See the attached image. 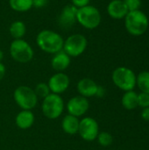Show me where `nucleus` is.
Segmentation results:
<instances>
[{
  "instance_id": "obj_1",
  "label": "nucleus",
  "mask_w": 149,
  "mask_h": 150,
  "mask_svg": "<svg viewBox=\"0 0 149 150\" xmlns=\"http://www.w3.org/2000/svg\"><path fill=\"white\" fill-rule=\"evenodd\" d=\"M36 43L42 51L54 54L62 50L64 40L58 33L46 29L38 33L36 37Z\"/></svg>"
},
{
  "instance_id": "obj_2",
  "label": "nucleus",
  "mask_w": 149,
  "mask_h": 150,
  "mask_svg": "<svg viewBox=\"0 0 149 150\" xmlns=\"http://www.w3.org/2000/svg\"><path fill=\"white\" fill-rule=\"evenodd\" d=\"M125 25L127 32L133 36H141L148 27V18L141 10L128 11L125 17Z\"/></svg>"
},
{
  "instance_id": "obj_3",
  "label": "nucleus",
  "mask_w": 149,
  "mask_h": 150,
  "mask_svg": "<svg viewBox=\"0 0 149 150\" xmlns=\"http://www.w3.org/2000/svg\"><path fill=\"white\" fill-rule=\"evenodd\" d=\"M65 103L61 95L50 93L45 98L41 104L43 115L49 120H56L61 117L64 112Z\"/></svg>"
},
{
  "instance_id": "obj_4",
  "label": "nucleus",
  "mask_w": 149,
  "mask_h": 150,
  "mask_svg": "<svg viewBox=\"0 0 149 150\" xmlns=\"http://www.w3.org/2000/svg\"><path fill=\"white\" fill-rule=\"evenodd\" d=\"M136 78L137 76L135 73L131 69L126 67L117 68L112 75L113 83L125 92L134 90L136 87Z\"/></svg>"
},
{
  "instance_id": "obj_5",
  "label": "nucleus",
  "mask_w": 149,
  "mask_h": 150,
  "mask_svg": "<svg viewBox=\"0 0 149 150\" xmlns=\"http://www.w3.org/2000/svg\"><path fill=\"white\" fill-rule=\"evenodd\" d=\"M76 22L86 29H95L101 23V13L97 8L89 4L77 10Z\"/></svg>"
},
{
  "instance_id": "obj_6",
  "label": "nucleus",
  "mask_w": 149,
  "mask_h": 150,
  "mask_svg": "<svg viewBox=\"0 0 149 150\" xmlns=\"http://www.w3.org/2000/svg\"><path fill=\"white\" fill-rule=\"evenodd\" d=\"M13 98L15 103L21 110L32 111L38 104V97L33 89L21 85L15 89L13 92Z\"/></svg>"
},
{
  "instance_id": "obj_7",
  "label": "nucleus",
  "mask_w": 149,
  "mask_h": 150,
  "mask_svg": "<svg viewBox=\"0 0 149 150\" xmlns=\"http://www.w3.org/2000/svg\"><path fill=\"white\" fill-rule=\"evenodd\" d=\"M10 54L14 61L19 63H27L33 58V49L23 39L14 40L10 45Z\"/></svg>"
},
{
  "instance_id": "obj_8",
  "label": "nucleus",
  "mask_w": 149,
  "mask_h": 150,
  "mask_svg": "<svg viewBox=\"0 0 149 150\" xmlns=\"http://www.w3.org/2000/svg\"><path fill=\"white\" fill-rule=\"evenodd\" d=\"M87 45L88 41L84 35L81 33H74L64 40L62 50L70 57H77L84 53Z\"/></svg>"
},
{
  "instance_id": "obj_9",
  "label": "nucleus",
  "mask_w": 149,
  "mask_h": 150,
  "mask_svg": "<svg viewBox=\"0 0 149 150\" xmlns=\"http://www.w3.org/2000/svg\"><path fill=\"white\" fill-rule=\"evenodd\" d=\"M78 134L85 142H93L97 140L99 134V126L97 121L91 117H85L80 120Z\"/></svg>"
},
{
  "instance_id": "obj_10",
  "label": "nucleus",
  "mask_w": 149,
  "mask_h": 150,
  "mask_svg": "<svg viewBox=\"0 0 149 150\" xmlns=\"http://www.w3.org/2000/svg\"><path fill=\"white\" fill-rule=\"evenodd\" d=\"M89 108H90V102L88 98L80 95L71 98L66 105L68 114L73 115L77 118L85 115L86 112L89 111Z\"/></svg>"
},
{
  "instance_id": "obj_11",
  "label": "nucleus",
  "mask_w": 149,
  "mask_h": 150,
  "mask_svg": "<svg viewBox=\"0 0 149 150\" xmlns=\"http://www.w3.org/2000/svg\"><path fill=\"white\" fill-rule=\"evenodd\" d=\"M51 93L61 95L64 93L70 85V79L64 72H56L47 82Z\"/></svg>"
},
{
  "instance_id": "obj_12",
  "label": "nucleus",
  "mask_w": 149,
  "mask_h": 150,
  "mask_svg": "<svg viewBox=\"0 0 149 150\" xmlns=\"http://www.w3.org/2000/svg\"><path fill=\"white\" fill-rule=\"evenodd\" d=\"M77 8L73 4H67L64 6L59 16V25L62 28H69L75 25L76 22V13Z\"/></svg>"
},
{
  "instance_id": "obj_13",
  "label": "nucleus",
  "mask_w": 149,
  "mask_h": 150,
  "mask_svg": "<svg viewBox=\"0 0 149 150\" xmlns=\"http://www.w3.org/2000/svg\"><path fill=\"white\" fill-rule=\"evenodd\" d=\"M98 84L92 80L91 78H82L76 85V90L80 96H83L86 98L96 97L97 91Z\"/></svg>"
},
{
  "instance_id": "obj_14",
  "label": "nucleus",
  "mask_w": 149,
  "mask_h": 150,
  "mask_svg": "<svg viewBox=\"0 0 149 150\" xmlns=\"http://www.w3.org/2000/svg\"><path fill=\"white\" fill-rule=\"evenodd\" d=\"M71 63V57L63 50H61L54 54L51 59V66L56 72H63Z\"/></svg>"
},
{
  "instance_id": "obj_15",
  "label": "nucleus",
  "mask_w": 149,
  "mask_h": 150,
  "mask_svg": "<svg viewBox=\"0 0 149 150\" xmlns=\"http://www.w3.org/2000/svg\"><path fill=\"white\" fill-rule=\"evenodd\" d=\"M107 12L112 18L121 19L126 16L128 13V9L123 0H112L107 6Z\"/></svg>"
},
{
  "instance_id": "obj_16",
  "label": "nucleus",
  "mask_w": 149,
  "mask_h": 150,
  "mask_svg": "<svg viewBox=\"0 0 149 150\" xmlns=\"http://www.w3.org/2000/svg\"><path fill=\"white\" fill-rule=\"evenodd\" d=\"M35 121V116L30 110H21L15 118L16 126L22 130L29 129L32 127Z\"/></svg>"
},
{
  "instance_id": "obj_17",
  "label": "nucleus",
  "mask_w": 149,
  "mask_h": 150,
  "mask_svg": "<svg viewBox=\"0 0 149 150\" xmlns=\"http://www.w3.org/2000/svg\"><path fill=\"white\" fill-rule=\"evenodd\" d=\"M80 120L77 117H75L70 114H67L63 117L61 120V129L62 131L69 135H75L78 134Z\"/></svg>"
},
{
  "instance_id": "obj_18",
  "label": "nucleus",
  "mask_w": 149,
  "mask_h": 150,
  "mask_svg": "<svg viewBox=\"0 0 149 150\" xmlns=\"http://www.w3.org/2000/svg\"><path fill=\"white\" fill-rule=\"evenodd\" d=\"M121 104L126 110H134L138 107V93L134 91H126L122 96Z\"/></svg>"
},
{
  "instance_id": "obj_19",
  "label": "nucleus",
  "mask_w": 149,
  "mask_h": 150,
  "mask_svg": "<svg viewBox=\"0 0 149 150\" xmlns=\"http://www.w3.org/2000/svg\"><path fill=\"white\" fill-rule=\"evenodd\" d=\"M9 32L11 37L14 38V40L22 39L25 34L26 26L24 22L20 20H16L11 24L9 27Z\"/></svg>"
},
{
  "instance_id": "obj_20",
  "label": "nucleus",
  "mask_w": 149,
  "mask_h": 150,
  "mask_svg": "<svg viewBox=\"0 0 149 150\" xmlns=\"http://www.w3.org/2000/svg\"><path fill=\"white\" fill-rule=\"evenodd\" d=\"M11 8L16 11H27L32 7V0H9Z\"/></svg>"
},
{
  "instance_id": "obj_21",
  "label": "nucleus",
  "mask_w": 149,
  "mask_h": 150,
  "mask_svg": "<svg viewBox=\"0 0 149 150\" xmlns=\"http://www.w3.org/2000/svg\"><path fill=\"white\" fill-rule=\"evenodd\" d=\"M136 85L141 92L149 94V71H142L137 76Z\"/></svg>"
},
{
  "instance_id": "obj_22",
  "label": "nucleus",
  "mask_w": 149,
  "mask_h": 150,
  "mask_svg": "<svg viewBox=\"0 0 149 150\" xmlns=\"http://www.w3.org/2000/svg\"><path fill=\"white\" fill-rule=\"evenodd\" d=\"M33 90H34L38 98L44 99L45 98H47L51 93L50 89L48 87V84L46 83H38Z\"/></svg>"
},
{
  "instance_id": "obj_23",
  "label": "nucleus",
  "mask_w": 149,
  "mask_h": 150,
  "mask_svg": "<svg viewBox=\"0 0 149 150\" xmlns=\"http://www.w3.org/2000/svg\"><path fill=\"white\" fill-rule=\"evenodd\" d=\"M97 140L102 147H109L113 142V136L108 132H99Z\"/></svg>"
},
{
  "instance_id": "obj_24",
  "label": "nucleus",
  "mask_w": 149,
  "mask_h": 150,
  "mask_svg": "<svg viewBox=\"0 0 149 150\" xmlns=\"http://www.w3.org/2000/svg\"><path fill=\"white\" fill-rule=\"evenodd\" d=\"M138 106L143 108L149 107V94L141 92L138 94Z\"/></svg>"
},
{
  "instance_id": "obj_25",
  "label": "nucleus",
  "mask_w": 149,
  "mask_h": 150,
  "mask_svg": "<svg viewBox=\"0 0 149 150\" xmlns=\"http://www.w3.org/2000/svg\"><path fill=\"white\" fill-rule=\"evenodd\" d=\"M123 2L125 3L126 6L127 7L128 11L140 10V7L141 5V0H123Z\"/></svg>"
},
{
  "instance_id": "obj_26",
  "label": "nucleus",
  "mask_w": 149,
  "mask_h": 150,
  "mask_svg": "<svg viewBox=\"0 0 149 150\" xmlns=\"http://www.w3.org/2000/svg\"><path fill=\"white\" fill-rule=\"evenodd\" d=\"M71 2H72V4L76 6L77 9L87 6L90 4V0H71Z\"/></svg>"
},
{
  "instance_id": "obj_27",
  "label": "nucleus",
  "mask_w": 149,
  "mask_h": 150,
  "mask_svg": "<svg viewBox=\"0 0 149 150\" xmlns=\"http://www.w3.org/2000/svg\"><path fill=\"white\" fill-rule=\"evenodd\" d=\"M48 3V0H32V7L43 8Z\"/></svg>"
},
{
  "instance_id": "obj_28",
  "label": "nucleus",
  "mask_w": 149,
  "mask_h": 150,
  "mask_svg": "<svg viewBox=\"0 0 149 150\" xmlns=\"http://www.w3.org/2000/svg\"><path fill=\"white\" fill-rule=\"evenodd\" d=\"M141 119L143 120L149 122V107L143 108L142 109L141 113Z\"/></svg>"
},
{
  "instance_id": "obj_29",
  "label": "nucleus",
  "mask_w": 149,
  "mask_h": 150,
  "mask_svg": "<svg viewBox=\"0 0 149 150\" xmlns=\"http://www.w3.org/2000/svg\"><path fill=\"white\" fill-rule=\"evenodd\" d=\"M106 91H105V89L101 86V85H98V88H97V94H96V97L97 98H103L105 97Z\"/></svg>"
},
{
  "instance_id": "obj_30",
  "label": "nucleus",
  "mask_w": 149,
  "mask_h": 150,
  "mask_svg": "<svg viewBox=\"0 0 149 150\" xmlns=\"http://www.w3.org/2000/svg\"><path fill=\"white\" fill-rule=\"evenodd\" d=\"M5 72H6L5 66L4 65V63L0 62V81L4 77V76H5Z\"/></svg>"
},
{
  "instance_id": "obj_31",
  "label": "nucleus",
  "mask_w": 149,
  "mask_h": 150,
  "mask_svg": "<svg viewBox=\"0 0 149 150\" xmlns=\"http://www.w3.org/2000/svg\"><path fill=\"white\" fill-rule=\"evenodd\" d=\"M3 59H4V52L0 49V62H2Z\"/></svg>"
}]
</instances>
